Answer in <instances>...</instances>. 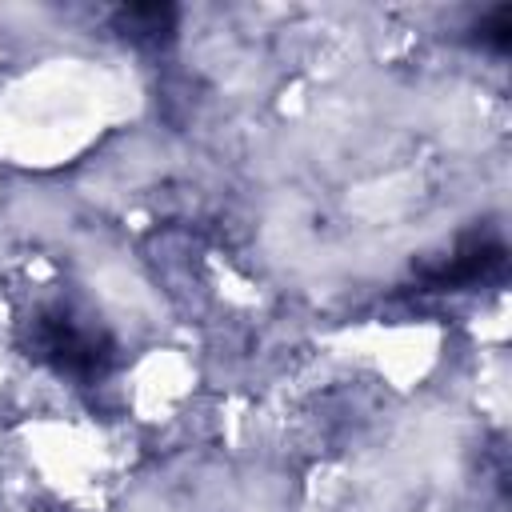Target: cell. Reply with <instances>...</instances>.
<instances>
[{"label": "cell", "instance_id": "6da1fadb", "mask_svg": "<svg viewBox=\"0 0 512 512\" xmlns=\"http://www.w3.org/2000/svg\"><path fill=\"white\" fill-rule=\"evenodd\" d=\"M20 344H24L28 360H36L48 372H56L64 380H76V384L104 380L116 368V352H120L112 332L100 320H92L88 312H80L64 300L40 304L24 320Z\"/></svg>", "mask_w": 512, "mask_h": 512}, {"label": "cell", "instance_id": "7a4b0ae2", "mask_svg": "<svg viewBox=\"0 0 512 512\" xmlns=\"http://www.w3.org/2000/svg\"><path fill=\"white\" fill-rule=\"evenodd\" d=\"M508 264V248L496 232H468L452 244V252L416 272L420 292H464L488 280H500Z\"/></svg>", "mask_w": 512, "mask_h": 512}, {"label": "cell", "instance_id": "3957f363", "mask_svg": "<svg viewBox=\"0 0 512 512\" xmlns=\"http://www.w3.org/2000/svg\"><path fill=\"white\" fill-rule=\"evenodd\" d=\"M176 20L180 12L172 4H124L112 12V28L120 32V40L148 52L168 48L176 40Z\"/></svg>", "mask_w": 512, "mask_h": 512}, {"label": "cell", "instance_id": "277c9868", "mask_svg": "<svg viewBox=\"0 0 512 512\" xmlns=\"http://www.w3.org/2000/svg\"><path fill=\"white\" fill-rule=\"evenodd\" d=\"M472 40H476L484 52L504 56V52L512 48V8H508V4H500V8L484 12V16L472 24Z\"/></svg>", "mask_w": 512, "mask_h": 512}]
</instances>
